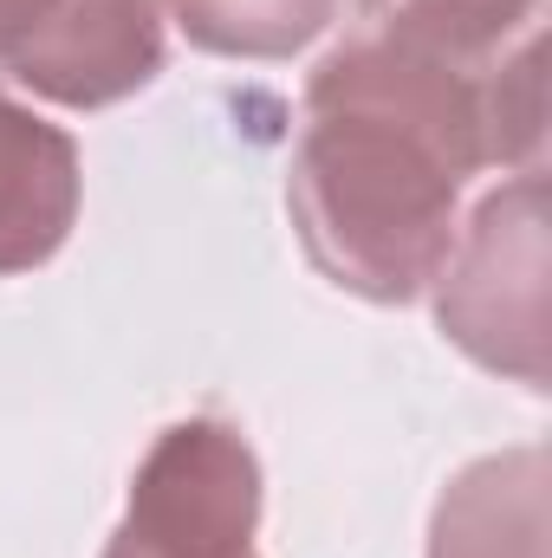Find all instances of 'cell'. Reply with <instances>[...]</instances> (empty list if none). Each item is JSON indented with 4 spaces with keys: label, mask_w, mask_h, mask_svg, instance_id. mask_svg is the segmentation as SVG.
I'll return each mask as SVG.
<instances>
[{
    "label": "cell",
    "mask_w": 552,
    "mask_h": 558,
    "mask_svg": "<svg viewBox=\"0 0 552 558\" xmlns=\"http://www.w3.org/2000/svg\"><path fill=\"white\" fill-rule=\"evenodd\" d=\"M540 33L488 65L345 39L305 85L286 202L312 267L377 305L416 299L455 247V195L488 162L540 169Z\"/></svg>",
    "instance_id": "6da1fadb"
},
{
    "label": "cell",
    "mask_w": 552,
    "mask_h": 558,
    "mask_svg": "<svg viewBox=\"0 0 552 558\" xmlns=\"http://www.w3.org/2000/svg\"><path fill=\"white\" fill-rule=\"evenodd\" d=\"M261 520V468L221 422H176L131 481L124 533L176 553H248Z\"/></svg>",
    "instance_id": "3957f363"
},
{
    "label": "cell",
    "mask_w": 552,
    "mask_h": 558,
    "mask_svg": "<svg viewBox=\"0 0 552 558\" xmlns=\"http://www.w3.org/2000/svg\"><path fill=\"white\" fill-rule=\"evenodd\" d=\"M429 558H547V454H488L435 507Z\"/></svg>",
    "instance_id": "8992f818"
},
{
    "label": "cell",
    "mask_w": 552,
    "mask_h": 558,
    "mask_svg": "<svg viewBox=\"0 0 552 558\" xmlns=\"http://www.w3.org/2000/svg\"><path fill=\"white\" fill-rule=\"evenodd\" d=\"M156 72H163V0H52L46 26L7 65V78L65 111L118 105Z\"/></svg>",
    "instance_id": "277c9868"
},
{
    "label": "cell",
    "mask_w": 552,
    "mask_h": 558,
    "mask_svg": "<svg viewBox=\"0 0 552 558\" xmlns=\"http://www.w3.org/2000/svg\"><path fill=\"white\" fill-rule=\"evenodd\" d=\"M435 318L481 364L527 390H547V175L520 169L494 189L448 260L435 267Z\"/></svg>",
    "instance_id": "7a4b0ae2"
},
{
    "label": "cell",
    "mask_w": 552,
    "mask_h": 558,
    "mask_svg": "<svg viewBox=\"0 0 552 558\" xmlns=\"http://www.w3.org/2000/svg\"><path fill=\"white\" fill-rule=\"evenodd\" d=\"M46 13H52V0H0V72L20 59V46L46 26Z\"/></svg>",
    "instance_id": "9c48e42d"
},
{
    "label": "cell",
    "mask_w": 552,
    "mask_h": 558,
    "mask_svg": "<svg viewBox=\"0 0 552 558\" xmlns=\"http://www.w3.org/2000/svg\"><path fill=\"white\" fill-rule=\"evenodd\" d=\"M105 558H254V553H176V546H149V539H137V533H111V546H105Z\"/></svg>",
    "instance_id": "30bf717a"
},
{
    "label": "cell",
    "mask_w": 552,
    "mask_h": 558,
    "mask_svg": "<svg viewBox=\"0 0 552 558\" xmlns=\"http://www.w3.org/2000/svg\"><path fill=\"white\" fill-rule=\"evenodd\" d=\"M358 20L397 46L488 65L514 39L540 33V0H358Z\"/></svg>",
    "instance_id": "52a82bcc"
},
{
    "label": "cell",
    "mask_w": 552,
    "mask_h": 558,
    "mask_svg": "<svg viewBox=\"0 0 552 558\" xmlns=\"http://www.w3.org/2000/svg\"><path fill=\"white\" fill-rule=\"evenodd\" d=\"M176 26L221 59H286L325 33L338 0H163Z\"/></svg>",
    "instance_id": "ba28073f"
},
{
    "label": "cell",
    "mask_w": 552,
    "mask_h": 558,
    "mask_svg": "<svg viewBox=\"0 0 552 558\" xmlns=\"http://www.w3.org/2000/svg\"><path fill=\"white\" fill-rule=\"evenodd\" d=\"M79 221V143L0 92V279L33 274Z\"/></svg>",
    "instance_id": "5b68a950"
}]
</instances>
